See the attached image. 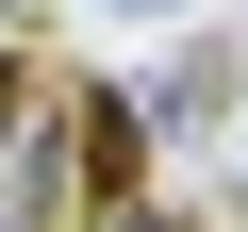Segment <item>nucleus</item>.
Segmentation results:
<instances>
[{
	"label": "nucleus",
	"instance_id": "obj_3",
	"mask_svg": "<svg viewBox=\"0 0 248 232\" xmlns=\"http://www.w3.org/2000/svg\"><path fill=\"white\" fill-rule=\"evenodd\" d=\"M116 232H182V215H149V199H133V215H116Z\"/></svg>",
	"mask_w": 248,
	"mask_h": 232
},
{
	"label": "nucleus",
	"instance_id": "obj_4",
	"mask_svg": "<svg viewBox=\"0 0 248 232\" xmlns=\"http://www.w3.org/2000/svg\"><path fill=\"white\" fill-rule=\"evenodd\" d=\"M116 17H182V0H116Z\"/></svg>",
	"mask_w": 248,
	"mask_h": 232
},
{
	"label": "nucleus",
	"instance_id": "obj_1",
	"mask_svg": "<svg viewBox=\"0 0 248 232\" xmlns=\"http://www.w3.org/2000/svg\"><path fill=\"white\" fill-rule=\"evenodd\" d=\"M199 99H215V50H166V66H149V99H133V116H149V133H199Z\"/></svg>",
	"mask_w": 248,
	"mask_h": 232
},
{
	"label": "nucleus",
	"instance_id": "obj_2",
	"mask_svg": "<svg viewBox=\"0 0 248 232\" xmlns=\"http://www.w3.org/2000/svg\"><path fill=\"white\" fill-rule=\"evenodd\" d=\"M17 116H33V99H17V66H0V149H17Z\"/></svg>",
	"mask_w": 248,
	"mask_h": 232
}]
</instances>
